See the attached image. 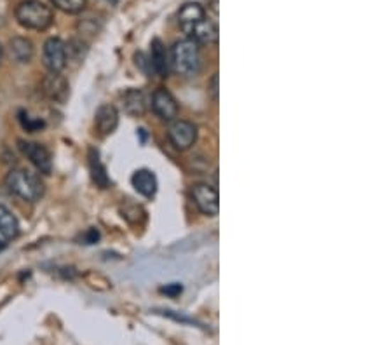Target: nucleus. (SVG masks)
Here are the masks:
<instances>
[{"instance_id": "6", "label": "nucleus", "mask_w": 392, "mask_h": 345, "mask_svg": "<svg viewBox=\"0 0 392 345\" xmlns=\"http://www.w3.org/2000/svg\"><path fill=\"white\" fill-rule=\"evenodd\" d=\"M192 199H194L195 206L201 209V213L207 217H217L220 211V197H218V190L213 189L207 183H197L192 187Z\"/></svg>"}, {"instance_id": "16", "label": "nucleus", "mask_w": 392, "mask_h": 345, "mask_svg": "<svg viewBox=\"0 0 392 345\" xmlns=\"http://www.w3.org/2000/svg\"><path fill=\"white\" fill-rule=\"evenodd\" d=\"M19 234L18 218L11 213L6 206L0 204V239L2 241H13L16 239Z\"/></svg>"}, {"instance_id": "2", "label": "nucleus", "mask_w": 392, "mask_h": 345, "mask_svg": "<svg viewBox=\"0 0 392 345\" xmlns=\"http://www.w3.org/2000/svg\"><path fill=\"white\" fill-rule=\"evenodd\" d=\"M169 65L176 74L183 77H192L197 74L199 65H201V55H199V44L192 38H183L176 42L171 49Z\"/></svg>"}, {"instance_id": "11", "label": "nucleus", "mask_w": 392, "mask_h": 345, "mask_svg": "<svg viewBox=\"0 0 392 345\" xmlns=\"http://www.w3.org/2000/svg\"><path fill=\"white\" fill-rule=\"evenodd\" d=\"M119 126V112L114 105H102L96 110L94 129L99 136H109Z\"/></svg>"}, {"instance_id": "8", "label": "nucleus", "mask_w": 392, "mask_h": 345, "mask_svg": "<svg viewBox=\"0 0 392 345\" xmlns=\"http://www.w3.org/2000/svg\"><path fill=\"white\" fill-rule=\"evenodd\" d=\"M42 94L55 103H65L70 96V84L61 74H49L40 82Z\"/></svg>"}, {"instance_id": "20", "label": "nucleus", "mask_w": 392, "mask_h": 345, "mask_svg": "<svg viewBox=\"0 0 392 345\" xmlns=\"http://www.w3.org/2000/svg\"><path fill=\"white\" fill-rule=\"evenodd\" d=\"M209 93L213 96V99L217 102L218 99V74H214L209 80Z\"/></svg>"}, {"instance_id": "19", "label": "nucleus", "mask_w": 392, "mask_h": 345, "mask_svg": "<svg viewBox=\"0 0 392 345\" xmlns=\"http://www.w3.org/2000/svg\"><path fill=\"white\" fill-rule=\"evenodd\" d=\"M19 121H21L23 128H25L26 131H30V133L40 131V129L45 126V122L42 121V119H33V117H30L28 114H21Z\"/></svg>"}, {"instance_id": "17", "label": "nucleus", "mask_w": 392, "mask_h": 345, "mask_svg": "<svg viewBox=\"0 0 392 345\" xmlns=\"http://www.w3.org/2000/svg\"><path fill=\"white\" fill-rule=\"evenodd\" d=\"M89 168H91V176H93V182L99 189H109L112 185L109 175H107L105 166H103L102 159H99V153L94 148L89 150Z\"/></svg>"}, {"instance_id": "10", "label": "nucleus", "mask_w": 392, "mask_h": 345, "mask_svg": "<svg viewBox=\"0 0 392 345\" xmlns=\"http://www.w3.org/2000/svg\"><path fill=\"white\" fill-rule=\"evenodd\" d=\"M202 21H206V11L201 4L187 2L185 6L180 9L178 25L188 37L192 35V32H194V30L197 28Z\"/></svg>"}, {"instance_id": "3", "label": "nucleus", "mask_w": 392, "mask_h": 345, "mask_svg": "<svg viewBox=\"0 0 392 345\" xmlns=\"http://www.w3.org/2000/svg\"><path fill=\"white\" fill-rule=\"evenodd\" d=\"M6 187L23 201L36 202L44 195V183L40 176L33 175L28 170H13L6 176Z\"/></svg>"}, {"instance_id": "22", "label": "nucleus", "mask_w": 392, "mask_h": 345, "mask_svg": "<svg viewBox=\"0 0 392 345\" xmlns=\"http://www.w3.org/2000/svg\"><path fill=\"white\" fill-rule=\"evenodd\" d=\"M2 60H4V48L2 44H0V65H2Z\"/></svg>"}, {"instance_id": "5", "label": "nucleus", "mask_w": 392, "mask_h": 345, "mask_svg": "<svg viewBox=\"0 0 392 345\" xmlns=\"http://www.w3.org/2000/svg\"><path fill=\"white\" fill-rule=\"evenodd\" d=\"M18 147L21 150L23 155L37 168V171H40L42 175H49L53 171V159L51 153L45 147H42L40 143H36V141H26L19 140Z\"/></svg>"}, {"instance_id": "15", "label": "nucleus", "mask_w": 392, "mask_h": 345, "mask_svg": "<svg viewBox=\"0 0 392 345\" xmlns=\"http://www.w3.org/2000/svg\"><path fill=\"white\" fill-rule=\"evenodd\" d=\"M134 190L143 197H153L157 192V176L150 170H138L131 176Z\"/></svg>"}, {"instance_id": "9", "label": "nucleus", "mask_w": 392, "mask_h": 345, "mask_svg": "<svg viewBox=\"0 0 392 345\" xmlns=\"http://www.w3.org/2000/svg\"><path fill=\"white\" fill-rule=\"evenodd\" d=\"M152 110L159 115L163 121H175L178 115V103H176L175 96L164 87L153 91L152 94Z\"/></svg>"}, {"instance_id": "13", "label": "nucleus", "mask_w": 392, "mask_h": 345, "mask_svg": "<svg viewBox=\"0 0 392 345\" xmlns=\"http://www.w3.org/2000/svg\"><path fill=\"white\" fill-rule=\"evenodd\" d=\"M122 105H124V112L131 117H141L148 109L147 94L141 89H128L122 94Z\"/></svg>"}, {"instance_id": "12", "label": "nucleus", "mask_w": 392, "mask_h": 345, "mask_svg": "<svg viewBox=\"0 0 392 345\" xmlns=\"http://www.w3.org/2000/svg\"><path fill=\"white\" fill-rule=\"evenodd\" d=\"M150 67L159 77H168L169 74V56L166 48L159 38H153L150 42Z\"/></svg>"}, {"instance_id": "18", "label": "nucleus", "mask_w": 392, "mask_h": 345, "mask_svg": "<svg viewBox=\"0 0 392 345\" xmlns=\"http://www.w3.org/2000/svg\"><path fill=\"white\" fill-rule=\"evenodd\" d=\"M51 2L55 4V7L67 14L82 13L87 6V0H51Z\"/></svg>"}, {"instance_id": "7", "label": "nucleus", "mask_w": 392, "mask_h": 345, "mask_svg": "<svg viewBox=\"0 0 392 345\" xmlns=\"http://www.w3.org/2000/svg\"><path fill=\"white\" fill-rule=\"evenodd\" d=\"M168 136L175 148L188 150L197 141V128L188 121H173L168 129Z\"/></svg>"}, {"instance_id": "4", "label": "nucleus", "mask_w": 392, "mask_h": 345, "mask_svg": "<svg viewBox=\"0 0 392 345\" xmlns=\"http://www.w3.org/2000/svg\"><path fill=\"white\" fill-rule=\"evenodd\" d=\"M67 45L61 38L51 37L45 40L42 49V63L48 68L49 74H61L67 67Z\"/></svg>"}, {"instance_id": "23", "label": "nucleus", "mask_w": 392, "mask_h": 345, "mask_svg": "<svg viewBox=\"0 0 392 345\" xmlns=\"http://www.w3.org/2000/svg\"><path fill=\"white\" fill-rule=\"evenodd\" d=\"M6 244H7V243H6V241H2V239H0V251H2V249H4V248H6Z\"/></svg>"}, {"instance_id": "21", "label": "nucleus", "mask_w": 392, "mask_h": 345, "mask_svg": "<svg viewBox=\"0 0 392 345\" xmlns=\"http://www.w3.org/2000/svg\"><path fill=\"white\" fill-rule=\"evenodd\" d=\"M163 291L164 293H180V291H182V286L175 285L173 288H163Z\"/></svg>"}, {"instance_id": "1", "label": "nucleus", "mask_w": 392, "mask_h": 345, "mask_svg": "<svg viewBox=\"0 0 392 345\" xmlns=\"http://www.w3.org/2000/svg\"><path fill=\"white\" fill-rule=\"evenodd\" d=\"M16 19L23 28L28 30H48L53 25V9L40 0H23L16 7Z\"/></svg>"}, {"instance_id": "14", "label": "nucleus", "mask_w": 392, "mask_h": 345, "mask_svg": "<svg viewBox=\"0 0 392 345\" xmlns=\"http://www.w3.org/2000/svg\"><path fill=\"white\" fill-rule=\"evenodd\" d=\"M7 51H9L11 60L16 61L19 65L30 63L33 58V44L32 40L25 37H14L11 38L7 44Z\"/></svg>"}]
</instances>
